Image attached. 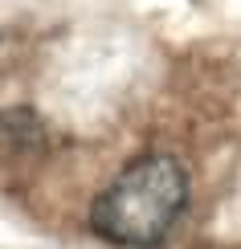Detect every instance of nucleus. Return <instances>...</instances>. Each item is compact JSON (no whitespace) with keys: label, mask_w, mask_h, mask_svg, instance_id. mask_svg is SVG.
Returning a JSON list of instances; mask_svg holds the SVG:
<instances>
[{"label":"nucleus","mask_w":241,"mask_h":249,"mask_svg":"<svg viewBox=\"0 0 241 249\" xmlns=\"http://www.w3.org/2000/svg\"><path fill=\"white\" fill-rule=\"evenodd\" d=\"M188 204V176L172 155H139L90 204V229L111 245H160Z\"/></svg>","instance_id":"obj_1"}]
</instances>
